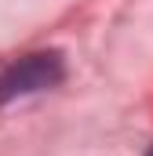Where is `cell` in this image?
<instances>
[{
	"label": "cell",
	"mask_w": 153,
	"mask_h": 156,
	"mask_svg": "<svg viewBox=\"0 0 153 156\" xmlns=\"http://www.w3.org/2000/svg\"><path fill=\"white\" fill-rule=\"evenodd\" d=\"M62 80V58L55 51H37V55H22L18 62H11L0 76V102L15 98V94H29L44 91L51 83Z\"/></svg>",
	"instance_id": "obj_1"
},
{
	"label": "cell",
	"mask_w": 153,
	"mask_h": 156,
	"mask_svg": "<svg viewBox=\"0 0 153 156\" xmlns=\"http://www.w3.org/2000/svg\"><path fill=\"white\" fill-rule=\"evenodd\" d=\"M150 156H153V153H150Z\"/></svg>",
	"instance_id": "obj_2"
}]
</instances>
